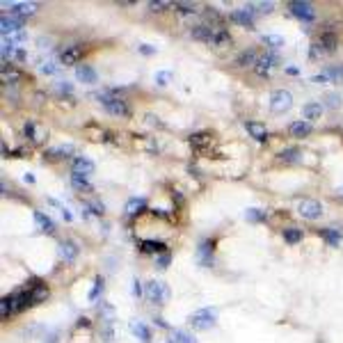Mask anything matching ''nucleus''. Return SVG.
<instances>
[{
  "label": "nucleus",
  "mask_w": 343,
  "mask_h": 343,
  "mask_svg": "<svg viewBox=\"0 0 343 343\" xmlns=\"http://www.w3.org/2000/svg\"><path fill=\"white\" fill-rule=\"evenodd\" d=\"M25 307H32L30 289L19 291V293H12V295H5V298L0 300V313H3V318H7V316H14V313H19V311H23Z\"/></svg>",
  "instance_id": "1"
},
{
  "label": "nucleus",
  "mask_w": 343,
  "mask_h": 343,
  "mask_svg": "<svg viewBox=\"0 0 343 343\" xmlns=\"http://www.w3.org/2000/svg\"><path fill=\"white\" fill-rule=\"evenodd\" d=\"M96 99L105 105V110H108L110 114H117V117H128V114H130L128 103H126V101L121 99L117 92H99V94H96Z\"/></svg>",
  "instance_id": "2"
},
{
  "label": "nucleus",
  "mask_w": 343,
  "mask_h": 343,
  "mask_svg": "<svg viewBox=\"0 0 343 343\" xmlns=\"http://www.w3.org/2000/svg\"><path fill=\"white\" fill-rule=\"evenodd\" d=\"M145 295L149 298V302L165 304L172 293H169V286L165 282H160V279H151V282L145 284Z\"/></svg>",
  "instance_id": "3"
},
{
  "label": "nucleus",
  "mask_w": 343,
  "mask_h": 343,
  "mask_svg": "<svg viewBox=\"0 0 343 343\" xmlns=\"http://www.w3.org/2000/svg\"><path fill=\"white\" fill-rule=\"evenodd\" d=\"M291 105H293V94H291L289 90H275L272 94H270V110L272 112H286V110H291Z\"/></svg>",
  "instance_id": "4"
},
{
  "label": "nucleus",
  "mask_w": 343,
  "mask_h": 343,
  "mask_svg": "<svg viewBox=\"0 0 343 343\" xmlns=\"http://www.w3.org/2000/svg\"><path fill=\"white\" fill-rule=\"evenodd\" d=\"M215 320H218L215 309H199L197 313L190 316V325H192L194 329H209L215 325Z\"/></svg>",
  "instance_id": "5"
},
{
  "label": "nucleus",
  "mask_w": 343,
  "mask_h": 343,
  "mask_svg": "<svg viewBox=\"0 0 343 343\" xmlns=\"http://www.w3.org/2000/svg\"><path fill=\"white\" fill-rule=\"evenodd\" d=\"M291 14L295 16V19L304 21V23H313L316 21V10L311 7V3H304V0H293L289 5Z\"/></svg>",
  "instance_id": "6"
},
{
  "label": "nucleus",
  "mask_w": 343,
  "mask_h": 343,
  "mask_svg": "<svg viewBox=\"0 0 343 343\" xmlns=\"http://www.w3.org/2000/svg\"><path fill=\"white\" fill-rule=\"evenodd\" d=\"M277 64H279L277 53H263V55H259V60H256V64H254V71H256V76L265 78Z\"/></svg>",
  "instance_id": "7"
},
{
  "label": "nucleus",
  "mask_w": 343,
  "mask_h": 343,
  "mask_svg": "<svg viewBox=\"0 0 343 343\" xmlns=\"http://www.w3.org/2000/svg\"><path fill=\"white\" fill-rule=\"evenodd\" d=\"M298 213L307 220H318L323 215V204L316 199H302L298 204Z\"/></svg>",
  "instance_id": "8"
},
{
  "label": "nucleus",
  "mask_w": 343,
  "mask_h": 343,
  "mask_svg": "<svg viewBox=\"0 0 343 343\" xmlns=\"http://www.w3.org/2000/svg\"><path fill=\"white\" fill-rule=\"evenodd\" d=\"M83 53H85V50H83V46H80V44H69L60 53V60H57V62H60V64H64V66L78 64V60L83 57Z\"/></svg>",
  "instance_id": "9"
},
{
  "label": "nucleus",
  "mask_w": 343,
  "mask_h": 343,
  "mask_svg": "<svg viewBox=\"0 0 343 343\" xmlns=\"http://www.w3.org/2000/svg\"><path fill=\"white\" fill-rule=\"evenodd\" d=\"M0 30H3V37L7 35H16V32H23V19H19V16H7L3 14V19H0Z\"/></svg>",
  "instance_id": "10"
},
{
  "label": "nucleus",
  "mask_w": 343,
  "mask_h": 343,
  "mask_svg": "<svg viewBox=\"0 0 343 343\" xmlns=\"http://www.w3.org/2000/svg\"><path fill=\"white\" fill-rule=\"evenodd\" d=\"M313 41H316L325 53H334V50L338 48V35L336 32H320L318 39H313Z\"/></svg>",
  "instance_id": "11"
},
{
  "label": "nucleus",
  "mask_w": 343,
  "mask_h": 343,
  "mask_svg": "<svg viewBox=\"0 0 343 343\" xmlns=\"http://www.w3.org/2000/svg\"><path fill=\"white\" fill-rule=\"evenodd\" d=\"M343 78V66H329L313 76V83H336Z\"/></svg>",
  "instance_id": "12"
},
{
  "label": "nucleus",
  "mask_w": 343,
  "mask_h": 343,
  "mask_svg": "<svg viewBox=\"0 0 343 343\" xmlns=\"http://www.w3.org/2000/svg\"><path fill=\"white\" fill-rule=\"evenodd\" d=\"M3 60H16V62H25L28 60V53H25L21 46H12V44H3Z\"/></svg>",
  "instance_id": "13"
},
{
  "label": "nucleus",
  "mask_w": 343,
  "mask_h": 343,
  "mask_svg": "<svg viewBox=\"0 0 343 343\" xmlns=\"http://www.w3.org/2000/svg\"><path fill=\"white\" fill-rule=\"evenodd\" d=\"M94 172V163H92L90 158H83V156H78V158L74 160V165H71V174H78V176H87Z\"/></svg>",
  "instance_id": "14"
},
{
  "label": "nucleus",
  "mask_w": 343,
  "mask_h": 343,
  "mask_svg": "<svg viewBox=\"0 0 343 343\" xmlns=\"http://www.w3.org/2000/svg\"><path fill=\"white\" fill-rule=\"evenodd\" d=\"M35 12H37L35 3H14V5L10 7V14L12 16H19V19H28V16L35 14Z\"/></svg>",
  "instance_id": "15"
},
{
  "label": "nucleus",
  "mask_w": 343,
  "mask_h": 343,
  "mask_svg": "<svg viewBox=\"0 0 343 343\" xmlns=\"http://www.w3.org/2000/svg\"><path fill=\"white\" fill-rule=\"evenodd\" d=\"M78 252H80V249H78V245H76L74 240H62V243H60V256L64 261H69V263L78 259Z\"/></svg>",
  "instance_id": "16"
},
{
  "label": "nucleus",
  "mask_w": 343,
  "mask_h": 343,
  "mask_svg": "<svg viewBox=\"0 0 343 343\" xmlns=\"http://www.w3.org/2000/svg\"><path fill=\"white\" fill-rule=\"evenodd\" d=\"M245 128H247V133L252 135L254 140H259V142L268 140V128H265L263 124H259V121H245Z\"/></svg>",
  "instance_id": "17"
},
{
  "label": "nucleus",
  "mask_w": 343,
  "mask_h": 343,
  "mask_svg": "<svg viewBox=\"0 0 343 343\" xmlns=\"http://www.w3.org/2000/svg\"><path fill=\"white\" fill-rule=\"evenodd\" d=\"M229 19L234 21V23H238V25H252L254 23V12L249 10V7H243V10H234L231 12V16Z\"/></svg>",
  "instance_id": "18"
},
{
  "label": "nucleus",
  "mask_w": 343,
  "mask_h": 343,
  "mask_svg": "<svg viewBox=\"0 0 343 343\" xmlns=\"http://www.w3.org/2000/svg\"><path fill=\"white\" fill-rule=\"evenodd\" d=\"M213 28H211V25H194L192 30H190V37H192V39H197V41H209L211 44V39H213Z\"/></svg>",
  "instance_id": "19"
},
{
  "label": "nucleus",
  "mask_w": 343,
  "mask_h": 343,
  "mask_svg": "<svg viewBox=\"0 0 343 343\" xmlns=\"http://www.w3.org/2000/svg\"><path fill=\"white\" fill-rule=\"evenodd\" d=\"M30 295H32V304L44 302V300L48 298V286H46V284H41V282H35L30 286Z\"/></svg>",
  "instance_id": "20"
},
{
  "label": "nucleus",
  "mask_w": 343,
  "mask_h": 343,
  "mask_svg": "<svg viewBox=\"0 0 343 343\" xmlns=\"http://www.w3.org/2000/svg\"><path fill=\"white\" fill-rule=\"evenodd\" d=\"M76 78L80 80V83H87V85H94L96 83V71L92 69L90 64H83L76 69Z\"/></svg>",
  "instance_id": "21"
},
{
  "label": "nucleus",
  "mask_w": 343,
  "mask_h": 343,
  "mask_svg": "<svg viewBox=\"0 0 343 343\" xmlns=\"http://www.w3.org/2000/svg\"><path fill=\"white\" fill-rule=\"evenodd\" d=\"M190 145L194 147V149H204V147L211 145V133L209 130H197V133L190 135Z\"/></svg>",
  "instance_id": "22"
},
{
  "label": "nucleus",
  "mask_w": 343,
  "mask_h": 343,
  "mask_svg": "<svg viewBox=\"0 0 343 343\" xmlns=\"http://www.w3.org/2000/svg\"><path fill=\"white\" fill-rule=\"evenodd\" d=\"M35 222L39 224V229L46 231V234H55V229H57L53 220H50L46 213H41V211H35Z\"/></svg>",
  "instance_id": "23"
},
{
  "label": "nucleus",
  "mask_w": 343,
  "mask_h": 343,
  "mask_svg": "<svg viewBox=\"0 0 343 343\" xmlns=\"http://www.w3.org/2000/svg\"><path fill=\"white\" fill-rule=\"evenodd\" d=\"M289 133L293 135V138H307L309 133H311V126H309V121H293V124L289 126Z\"/></svg>",
  "instance_id": "24"
},
{
  "label": "nucleus",
  "mask_w": 343,
  "mask_h": 343,
  "mask_svg": "<svg viewBox=\"0 0 343 343\" xmlns=\"http://www.w3.org/2000/svg\"><path fill=\"white\" fill-rule=\"evenodd\" d=\"M130 332H133L135 336H138L142 343H149V341H151V334H149V329H147V325H145V323L130 320Z\"/></svg>",
  "instance_id": "25"
},
{
  "label": "nucleus",
  "mask_w": 343,
  "mask_h": 343,
  "mask_svg": "<svg viewBox=\"0 0 343 343\" xmlns=\"http://www.w3.org/2000/svg\"><path fill=\"white\" fill-rule=\"evenodd\" d=\"M140 252H145V254L165 252V243L163 240H142V243H140Z\"/></svg>",
  "instance_id": "26"
},
{
  "label": "nucleus",
  "mask_w": 343,
  "mask_h": 343,
  "mask_svg": "<svg viewBox=\"0 0 343 343\" xmlns=\"http://www.w3.org/2000/svg\"><path fill=\"white\" fill-rule=\"evenodd\" d=\"M320 114H323V105L316 103V101H311V103H307L302 108V117H304V119H318Z\"/></svg>",
  "instance_id": "27"
},
{
  "label": "nucleus",
  "mask_w": 343,
  "mask_h": 343,
  "mask_svg": "<svg viewBox=\"0 0 343 343\" xmlns=\"http://www.w3.org/2000/svg\"><path fill=\"white\" fill-rule=\"evenodd\" d=\"M302 229H295V227H286L282 231V238L286 240V243L289 245H295V243H300V240H302Z\"/></svg>",
  "instance_id": "28"
},
{
  "label": "nucleus",
  "mask_w": 343,
  "mask_h": 343,
  "mask_svg": "<svg viewBox=\"0 0 343 343\" xmlns=\"http://www.w3.org/2000/svg\"><path fill=\"white\" fill-rule=\"evenodd\" d=\"M231 44V35H229V30H224V28H218V30L213 32V39H211V46H227Z\"/></svg>",
  "instance_id": "29"
},
{
  "label": "nucleus",
  "mask_w": 343,
  "mask_h": 343,
  "mask_svg": "<svg viewBox=\"0 0 343 343\" xmlns=\"http://www.w3.org/2000/svg\"><path fill=\"white\" fill-rule=\"evenodd\" d=\"M256 60H259V57H256V50L247 48V50H243V53L238 55V60H236V62H238L240 66H254V64H256Z\"/></svg>",
  "instance_id": "30"
},
{
  "label": "nucleus",
  "mask_w": 343,
  "mask_h": 343,
  "mask_svg": "<svg viewBox=\"0 0 343 343\" xmlns=\"http://www.w3.org/2000/svg\"><path fill=\"white\" fill-rule=\"evenodd\" d=\"M71 185L78 192H90L92 190V183L87 181V176H78V174H71Z\"/></svg>",
  "instance_id": "31"
},
{
  "label": "nucleus",
  "mask_w": 343,
  "mask_h": 343,
  "mask_svg": "<svg viewBox=\"0 0 343 343\" xmlns=\"http://www.w3.org/2000/svg\"><path fill=\"white\" fill-rule=\"evenodd\" d=\"M145 206H147V201L142 197H133L126 204V215H138L140 211H145Z\"/></svg>",
  "instance_id": "32"
},
{
  "label": "nucleus",
  "mask_w": 343,
  "mask_h": 343,
  "mask_svg": "<svg viewBox=\"0 0 343 343\" xmlns=\"http://www.w3.org/2000/svg\"><path fill=\"white\" fill-rule=\"evenodd\" d=\"M318 236L323 240H327L329 245H338V243H341V234H338L336 229H318Z\"/></svg>",
  "instance_id": "33"
},
{
  "label": "nucleus",
  "mask_w": 343,
  "mask_h": 343,
  "mask_svg": "<svg viewBox=\"0 0 343 343\" xmlns=\"http://www.w3.org/2000/svg\"><path fill=\"white\" fill-rule=\"evenodd\" d=\"M103 286H105V279H103V277H96L94 284H92V289H90V302H96V300L101 298V293H103Z\"/></svg>",
  "instance_id": "34"
},
{
  "label": "nucleus",
  "mask_w": 343,
  "mask_h": 343,
  "mask_svg": "<svg viewBox=\"0 0 343 343\" xmlns=\"http://www.w3.org/2000/svg\"><path fill=\"white\" fill-rule=\"evenodd\" d=\"M261 39H263V44L270 46V48H282V46L286 44V39H284L282 35H263Z\"/></svg>",
  "instance_id": "35"
},
{
  "label": "nucleus",
  "mask_w": 343,
  "mask_h": 343,
  "mask_svg": "<svg viewBox=\"0 0 343 343\" xmlns=\"http://www.w3.org/2000/svg\"><path fill=\"white\" fill-rule=\"evenodd\" d=\"M57 69H60V62H53V60H46L39 64V74H44V76H55Z\"/></svg>",
  "instance_id": "36"
},
{
  "label": "nucleus",
  "mask_w": 343,
  "mask_h": 343,
  "mask_svg": "<svg viewBox=\"0 0 343 343\" xmlns=\"http://www.w3.org/2000/svg\"><path fill=\"white\" fill-rule=\"evenodd\" d=\"M174 10L179 12V14L188 16V14H194V12H197V7H194L192 3H188V0H181V3H174Z\"/></svg>",
  "instance_id": "37"
},
{
  "label": "nucleus",
  "mask_w": 343,
  "mask_h": 343,
  "mask_svg": "<svg viewBox=\"0 0 343 343\" xmlns=\"http://www.w3.org/2000/svg\"><path fill=\"white\" fill-rule=\"evenodd\" d=\"M245 218H247L249 222L259 224V222H263V220H265V211H259V209H247V211H245Z\"/></svg>",
  "instance_id": "38"
},
{
  "label": "nucleus",
  "mask_w": 343,
  "mask_h": 343,
  "mask_svg": "<svg viewBox=\"0 0 343 343\" xmlns=\"http://www.w3.org/2000/svg\"><path fill=\"white\" fill-rule=\"evenodd\" d=\"M23 135H25V138H30V140H35V142H41V135L37 133V126L32 124V121H25V126H23Z\"/></svg>",
  "instance_id": "39"
},
{
  "label": "nucleus",
  "mask_w": 343,
  "mask_h": 343,
  "mask_svg": "<svg viewBox=\"0 0 343 343\" xmlns=\"http://www.w3.org/2000/svg\"><path fill=\"white\" fill-rule=\"evenodd\" d=\"M19 71L14 69V66H7V62H3V80H12V83H14V80H19Z\"/></svg>",
  "instance_id": "40"
},
{
  "label": "nucleus",
  "mask_w": 343,
  "mask_h": 343,
  "mask_svg": "<svg viewBox=\"0 0 343 343\" xmlns=\"http://www.w3.org/2000/svg\"><path fill=\"white\" fill-rule=\"evenodd\" d=\"M252 12H261V14H268V12L275 10V3H252V5H247Z\"/></svg>",
  "instance_id": "41"
},
{
  "label": "nucleus",
  "mask_w": 343,
  "mask_h": 343,
  "mask_svg": "<svg viewBox=\"0 0 343 343\" xmlns=\"http://www.w3.org/2000/svg\"><path fill=\"white\" fill-rule=\"evenodd\" d=\"M174 343H197L192 334L183 332V329H174Z\"/></svg>",
  "instance_id": "42"
},
{
  "label": "nucleus",
  "mask_w": 343,
  "mask_h": 343,
  "mask_svg": "<svg viewBox=\"0 0 343 343\" xmlns=\"http://www.w3.org/2000/svg\"><path fill=\"white\" fill-rule=\"evenodd\" d=\"M172 7V3L169 0H151L149 3V10L151 12H165V10H169Z\"/></svg>",
  "instance_id": "43"
},
{
  "label": "nucleus",
  "mask_w": 343,
  "mask_h": 343,
  "mask_svg": "<svg viewBox=\"0 0 343 343\" xmlns=\"http://www.w3.org/2000/svg\"><path fill=\"white\" fill-rule=\"evenodd\" d=\"M279 158H284V160H298V158H300V149H295V147H289V149L279 151Z\"/></svg>",
  "instance_id": "44"
},
{
  "label": "nucleus",
  "mask_w": 343,
  "mask_h": 343,
  "mask_svg": "<svg viewBox=\"0 0 343 343\" xmlns=\"http://www.w3.org/2000/svg\"><path fill=\"white\" fill-rule=\"evenodd\" d=\"M320 55H325V50L320 48V46L316 44V41H313V44L309 46V60H318Z\"/></svg>",
  "instance_id": "45"
},
{
  "label": "nucleus",
  "mask_w": 343,
  "mask_h": 343,
  "mask_svg": "<svg viewBox=\"0 0 343 343\" xmlns=\"http://www.w3.org/2000/svg\"><path fill=\"white\" fill-rule=\"evenodd\" d=\"M87 211H92L94 215H103L105 213V206L101 201H87Z\"/></svg>",
  "instance_id": "46"
},
{
  "label": "nucleus",
  "mask_w": 343,
  "mask_h": 343,
  "mask_svg": "<svg viewBox=\"0 0 343 343\" xmlns=\"http://www.w3.org/2000/svg\"><path fill=\"white\" fill-rule=\"evenodd\" d=\"M101 311H103V318H105V320H112L114 309L110 307V304H101Z\"/></svg>",
  "instance_id": "47"
},
{
  "label": "nucleus",
  "mask_w": 343,
  "mask_h": 343,
  "mask_svg": "<svg viewBox=\"0 0 343 343\" xmlns=\"http://www.w3.org/2000/svg\"><path fill=\"white\" fill-rule=\"evenodd\" d=\"M169 259H172V256H169L167 252L160 254V256H158V268H167V265H169Z\"/></svg>",
  "instance_id": "48"
},
{
  "label": "nucleus",
  "mask_w": 343,
  "mask_h": 343,
  "mask_svg": "<svg viewBox=\"0 0 343 343\" xmlns=\"http://www.w3.org/2000/svg\"><path fill=\"white\" fill-rule=\"evenodd\" d=\"M167 80H169V74H167V71H158V74H156V83H158V85H165Z\"/></svg>",
  "instance_id": "49"
},
{
  "label": "nucleus",
  "mask_w": 343,
  "mask_h": 343,
  "mask_svg": "<svg viewBox=\"0 0 343 343\" xmlns=\"http://www.w3.org/2000/svg\"><path fill=\"white\" fill-rule=\"evenodd\" d=\"M55 90L62 92V94H71V85L64 80V83H57V87H55Z\"/></svg>",
  "instance_id": "50"
},
{
  "label": "nucleus",
  "mask_w": 343,
  "mask_h": 343,
  "mask_svg": "<svg viewBox=\"0 0 343 343\" xmlns=\"http://www.w3.org/2000/svg\"><path fill=\"white\" fill-rule=\"evenodd\" d=\"M55 154H57V156H71V154H74V147H69V145H66V147H57V151H55Z\"/></svg>",
  "instance_id": "51"
},
{
  "label": "nucleus",
  "mask_w": 343,
  "mask_h": 343,
  "mask_svg": "<svg viewBox=\"0 0 343 343\" xmlns=\"http://www.w3.org/2000/svg\"><path fill=\"white\" fill-rule=\"evenodd\" d=\"M133 295H135V298H142V284H140L138 279L133 282Z\"/></svg>",
  "instance_id": "52"
},
{
  "label": "nucleus",
  "mask_w": 343,
  "mask_h": 343,
  "mask_svg": "<svg viewBox=\"0 0 343 343\" xmlns=\"http://www.w3.org/2000/svg\"><path fill=\"white\" fill-rule=\"evenodd\" d=\"M140 50H142L145 55H154V53H156L154 46H147V44H140Z\"/></svg>",
  "instance_id": "53"
},
{
  "label": "nucleus",
  "mask_w": 343,
  "mask_h": 343,
  "mask_svg": "<svg viewBox=\"0 0 343 343\" xmlns=\"http://www.w3.org/2000/svg\"><path fill=\"white\" fill-rule=\"evenodd\" d=\"M327 103H329V105H334V108H336V105L341 103V99H336V96H327Z\"/></svg>",
  "instance_id": "54"
},
{
  "label": "nucleus",
  "mask_w": 343,
  "mask_h": 343,
  "mask_svg": "<svg viewBox=\"0 0 343 343\" xmlns=\"http://www.w3.org/2000/svg\"><path fill=\"white\" fill-rule=\"evenodd\" d=\"M23 181H25V183H35V176H32V174H23Z\"/></svg>",
  "instance_id": "55"
}]
</instances>
